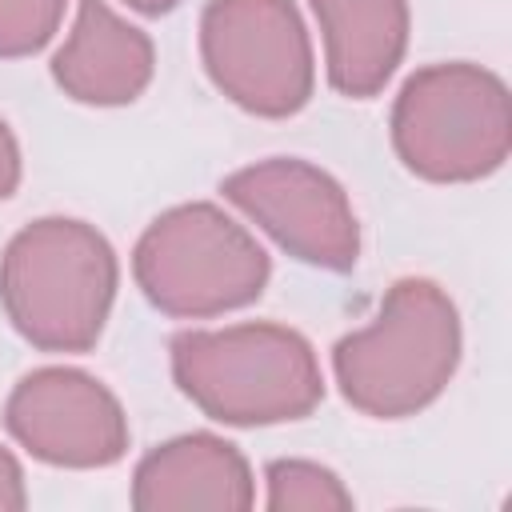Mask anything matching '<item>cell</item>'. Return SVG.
<instances>
[{"instance_id": "obj_16", "label": "cell", "mask_w": 512, "mask_h": 512, "mask_svg": "<svg viewBox=\"0 0 512 512\" xmlns=\"http://www.w3.org/2000/svg\"><path fill=\"white\" fill-rule=\"evenodd\" d=\"M120 4H128L132 12H144V16H164V12H172L180 0H120Z\"/></svg>"}, {"instance_id": "obj_15", "label": "cell", "mask_w": 512, "mask_h": 512, "mask_svg": "<svg viewBox=\"0 0 512 512\" xmlns=\"http://www.w3.org/2000/svg\"><path fill=\"white\" fill-rule=\"evenodd\" d=\"M20 172H24V164H20V144H16L12 128H8V120L0 116V200H8V196L20 188Z\"/></svg>"}, {"instance_id": "obj_9", "label": "cell", "mask_w": 512, "mask_h": 512, "mask_svg": "<svg viewBox=\"0 0 512 512\" xmlns=\"http://www.w3.org/2000/svg\"><path fill=\"white\" fill-rule=\"evenodd\" d=\"M252 504V468L244 452L216 432L172 436L132 472L136 512H244Z\"/></svg>"}, {"instance_id": "obj_4", "label": "cell", "mask_w": 512, "mask_h": 512, "mask_svg": "<svg viewBox=\"0 0 512 512\" xmlns=\"http://www.w3.org/2000/svg\"><path fill=\"white\" fill-rule=\"evenodd\" d=\"M144 300L176 320H208L264 296L272 260L260 240L208 200L160 212L132 248Z\"/></svg>"}, {"instance_id": "obj_8", "label": "cell", "mask_w": 512, "mask_h": 512, "mask_svg": "<svg viewBox=\"0 0 512 512\" xmlns=\"http://www.w3.org/2000/svg\"><path fill=\"white\" fill-rule=\"evenodd\" d=\"M12 440L52 468H108L128 452V416L112 388L84 368L48 364L8 392Z\"/></svg>"}, {"instance_id": "obj_2", "label": "cell", "mask_w": 512, "mask_h": 512, "mask_svg": "<svg viewBox=\"0 0 512 512\" xmlns=\"http://www.w3.org/2000/svg\"><path fill=\"white\" fill-rule=\"evenodd\" d=\"M120 284V264L100 228L72 216L24 224L0 256V308L40 352L96 348Z\"/></svg>"}, {"instance_id": "obj_6", "label": "cell", "mask_w": 512, "mask_h": 512, "mask_svg": "<svg viewBox=\"0 0 512 512\" xmlns=\"http://www.w3.org/2000/svg\"><path fill=\"white\" fill-rule=\"evenodd\" d=\"M200 60L212 84L264 120L296 116L316 88V56L292 0H208Z\"/></svg>"}, {"instance_id": "obj_10", "label": "cell", "mask_w": 512, "mask_h": 512, "mask_svg": "<svg viewBox=\"0 0 512 512\" xmlns=\"http://www.w3.org/2000/svg\"><path fill=\"white\" fill-rule=\"evenodd\" d=\"M156 72L152 36L128 24L108 0H80L76 20L60 52L52 56V80L64 96L92 108L132 104Z\"/></svg>"}, {"instance_id": "obj_14", "label": "cell", "mask_w": 512, "mask_h": 512, "mask_svg": "<svg viewBox=\"0 0 512 512\" xmlns=\"http://www.w3.org/2000/svg\"><path fill=\"white\" fill-rule=\"evenodd\" d=\"M24 504H28L24 468H20V460L0 444V512H20Z\"/></svg>"}, {"instance_id": "obj_1", "label": "cell", "mask_w": 512, "mask_h": 512, "mask_svg": "<svg viewBox=\"0 0 512 512\" xmlns=\"http://www.w3.org/2000/svg\"><path fill=\"white\" fill-rule=\"evenodd\" d=\"M460 348L464 336L452 296L436 280L404 276L384 292L372 324L336 340L332 376L356 412L404 420L448 388Z\"/></svg>"}, {"instance_id": "obj_3", "label": "cell", "mask_w": 512, "mask_h": 512, "mask_svg": "<svg viewBox=\"0 0 512 512\" xmlns=\"http://www.w3.org/2000/svg\"><path fill=\"white\" fill-rule=\"evenodd\" d=\"M172 380L208 416L232 428L304 420L324 400L312 344L284 324L248 320L172 336Z\"/></svg>"}, {"instance_id": "obj_12", "label": "cell", "mask_w": 512, "mask_h": 512, "mask_svg": "<svg viewBox=\"0 0 512 512\" xmlns=\"http://www.w3.org/2000/svg\"><path fill=\"white\" fill-rule=\"evenodd\" d=\"M268 512H348L352 492L344 480L316 460H272L264 468Z\"/></svg>"}, {"instance_id": "obj_11", "label": "cell", "mask_w": 512, "mask_h": 512, "mask_svg": "<svg viewBox=\"0 0 512 512\" xmlns=\"http://www.w3.org/2000/svg\"><path fill=\"white\" fill-rule=\"evenodd\" d=\"M324 36V72L340 96L368 100L396 76L412 12L408 0H308Z\"/></svg>"}, {"instance_id": "obj_5", "label": "cell", "mask_w": 512, "mask_h": 512, "mask_svg": "<svg viewBox=\"0 0 512 512\" xmlns=\"http://www.w3.org/2000/svg\"><path fill=\"white\" fill-rule=\"evenodd\" d=\"M392 148L408 172L432 184L492 176L512 148L508 84L468 60L416 68L392 104Z\"/></svg>"}, {"instance_id": "obj_7", "label": "cell", "mask_w": 512, "mask_h": 512, "mask_svg": "<svg viewBox=\"0 0 512 512\" xmlns=\"http://www.w3.org/2000/svg\"><path fill=\"white\" fill-rule=\"evenodd\" d=\"M220 192L300 264L348 272L360 256V224L344 184L308 160H256L224 176Z\"/></svg>"}, {"instance_id": "obj_13", "label": "cell", "mask_w": 512, "mask_h": 512, "mask_svg": "<svg viewBox=\"0 0 512 512\" xmlns=\"http://www.w3.org/2000/svg\"><path fill=\"white\" fill-rule=\"evenodd\" d=\"M68 0H0V60H20L40 52L60 20Z\"/></svg>"}]
</instances>
